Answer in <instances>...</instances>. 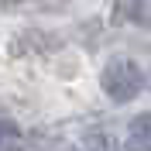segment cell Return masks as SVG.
I'll return each instance as SVG.
<instances>
[{
    "label": "cell",
    "instance_id": "3",
    "mask_svg": "<svg viewBox=\"0 0 151 151\" xmlns=\"http://www.w3.org/2000/svg\"><path fill=\"white\" fill-rule=\"evenodd\" d=\"M21 141V131H17V124H10V120H0V148H17Z\"/></svg>",
    "mask_w": 151,
    "mask_h": 151
},
{
    "label": "cell",
    "instance_id": "2",
    "mask_svg": "<svg viewBox=\"0 0 151 151\" xmlns=\"http://www.w3.org/2000/svg\"><path fill=\"white\" fill-rule=\"evenodd\" d=\"M127 144L134 148H151V113H137L127 127Z\"/></svg>",
    "mask_w": 151,
    "mask_h": 151
},
{
    "label": "cell",
    "instance_id": "1",
    "mask_svg": "<svg viewBox=\"0 0 151 151\" xmlns=\"http://www.w3.org/2000/svg\"><path fill=\"white\" fill-rule=\"evenodd\" d=\"M100 86H103V93L110 96L113 103H127V100H134V96L141 93L144 86V72L137 62H131V58H110L103 65V72H100Z\"/></svg>",
    "mask_w": 151,
    "mask_h": 151
},
{
    "label": "cell",
    "instance_id": "4",
    "mask_svg": "<svg viewBox=\"0 0 151 151\" xmlns=\"http://www.w3.org/2000/svg\"><path fill=\"white\" fill-rule=\"evenodd\" d=\"M4 4H7V7H17V4H24V0H4Z\"/></svg>",
    "mask_w": 151,
    "mask_h": 151
}]
</instances>
